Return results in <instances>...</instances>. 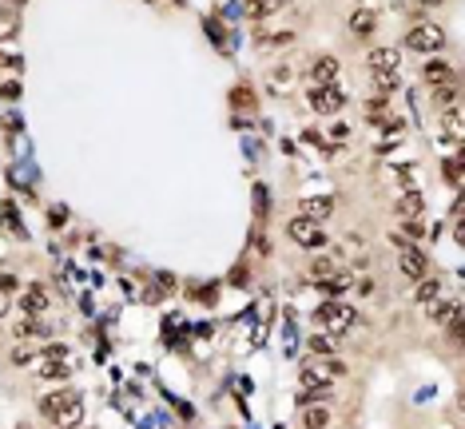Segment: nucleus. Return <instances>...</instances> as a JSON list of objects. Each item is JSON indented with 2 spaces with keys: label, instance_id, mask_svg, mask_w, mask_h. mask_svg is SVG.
<instances>
[{
  "label": "nucleus",
  "instance_id": "nucleus-9",
  "mask_svg": "<svg viewBox=\"0 0 465 429\" xmlns=\"http://www.w3.org/2000/svg\"><path fill=\"white\" fill-rule=\"evenodd\" d=\"M298 211H303L306 219H330V211H334V199H326V195H314V199H303L298 203Z\"/></svg>",
  "mask_w": 465,
  "mask_h": 429
},
{
  "label": "nucleus",
  "instance_id": "nucleus-21",
  "mask_svg": "<svg viewBox=\"0 0 465 429\" xmlns=\"http://www.w3.org/2000/svg\"><path fill=\"white\" fill-rule=\"evenodd\" d=\"M267 207H271L267 187H263V183H255V215H258V219H267Z\"/></svg>",
  "mask_w": 465,
  "mask_h": 429
},
{
  "label": "nucleus",
  "instance_id": "nucleus-17",
  "mask_svg": "<svg viewBox=\"0 0 465 429\" xmlns=\"http://www.w3.org/2000/svg\"><path fill=\"white\" fill-rule=\"evenodd\" d=\"M374 88H378L382 95L398 92V72H374Z\"/></svg>",
  "mask_w": 465,
  "mask_h": 429
},
{
  "label": "nucleus",
  "instance_id": "nucleus-6",
  "mask_svg": "<svg viewBox=\"0 0 465 429\" xmlns=\"http://www.w3.org/2000/svg\"><path fill=\"white\" fill-rule=\"evenodd\" d=\"M319 318L326 322V326H330V330H338V334H342V330H346V326L354 322V310L346 306V302H322Z\"/></svg>",
  "mask_w": 465,
  "mask_h": 429
},
{
  "label": "nucleus",
  "instance_id": "nucleus-10",
  "mask_svg": "<svg viewBox=\"0 0 465 429\" xmlns=\"http://www.w3.org/2000/svg\"><path fill=\"white\" fill-rule=\"evenodd\" d=\"M20 306H24V314H44V310H48V294H44V286H24Z\"/></svg>",
  "mask_w": 465,
  "mask_h": 429
},
{
  "label": "nucleus",
  "instance_id": "nucleus-20",
  "mask_svg": "<svg viewBox=\"0 0 465 429\" xmlns=\"http://www.w3.org/2000/svg\"><path fill=\"white\" fill-rule=\"evenodd\" d=\"M433 99H437V104H453V99H457V84H442V88H433Z\"/></svg>",
  "mask_w": 465,
  "mask_h": 429
},
{
  "label": "nucleus",
  "instance_id": "nucleus-23",
  "mask_svg": "<svg viewBox=\"0 0 465 429\" xmlns=\"http://www.w3.org/2000/svg\"><path fill=\"white\" fill-rule=\"evenodd\" d=\"M366 111H370V124H382V120H386V104H382V99H370Z\"/></svg>",
  "mask_w": 465,
  "mask_h": 429
},
{
  "label": "nucleus",
  "instance_id": "nucleus-12",
  "mask_svg": "<svg viewBox=\"0 0 465 429\" xmlns=\"http://www.w3.org/2000/svg\"><path fill=\"white\" fill-rule=\"evenodd\" d=\"M421 76L430 79L433 88H442V84H457V79H453V68H449L446 60H430L426 68H421Z\"/></svg>",
  "mask_w": 465,
  "mask_h": 429
},
{
  "label": "nucleus",
  "instance_id": "nucleus-4",
  "mask_svg": "<svg viewBox=\"0 0 465 429\" xmlns=\"http://www.w3.org/2000/svg\"><path fill=\"white\" fill-rule=\"evenodd\" d=\"M287 235L298 242V247H326V235L319 231V222L306 219V215H294V219L287 222Z\"/></svg>",
  "mask_w": 465,
  "mask_h": 429
},
{
  "label": "nucleus",
  "instance_id": "nucleus-19",
  "mask_svg": "<svg viewBox=\"0 0 465 429\" xmlns=\"http://www.w3.org/2000/svg\"><path fill=\"white\" fill-rule=\"evenodd\" d=\"M310 350L314 354H334V338L330 334H310Z\"/></svg>",
  "mask_w": 465,
  "mask_h": 429
},
{
  "label": "nucleus",
  "instance_id": "nucleus-7",
  "mask_svg": "<svg viewBox=\"0 0 465 429\" xmlns=\"http://www.w3.org/2000/svg\"><path fill=\"white\" fill-rule=\"evenodd\" d=\"M370 64V72H398V64H401V52L398 48H374L366 56Z\"/></svg>",
  "mask_w": 465,
  "mask_h": 429
},
{
  "label": "nucleus",
  "instance_id": "nucleus-13",
  "mask_svg": "<svg viewBox=\"0 0 465 429\" xmlns=\"http://www.w3.org/2000/svg\"><path fill=\"white\" fill-rule=\"evenodd\" d=\"M374 28H378V12L374 8H358L350 16V32H358V36H370Z\"/></svg>",
  "mask_w": 465,
  "mask_h": 429
},
{
  "label": "nucleus",
  "instance_id": "nucleus-25",
  "mask_svg": "<svg viewBox=\"0 0 465 429\" xmlns=\"http://www.w3.org/2000/svg\"><path fill=\"white\" fill-rule=\"evenodd\" d=\"M17 334L24 338V334H48V330H44L40 322H20V326H17Z\"/></svg>",
  "mask_w": 465,
  "mask_h": 429
},
{
  "label": "nucleus",
  "instance_id": "nucleus-1",
  "mask_svg": "<svg viewBox=\"0 0 465 429\" xmlns=\"http://www.w3.org/2000/svg\"><path fill=\"white\" fill-rule=\"evenodd\" d=\"M40 406H44V417H48V421H56L60 429H76L84 421V401H80V394H76V390L48 394Z\"/></svg>",
  "mask_w": 465,
  "mask_h": 429
},
{
  "label": "nucleus",
  "instance_id": "nucleus-11",
  "mask_svg": "<svg viewBox=\"0 0 465 429\" xmlns=\"http://www.w3.org/2000/svg\"><path fill=\"white\" fill-rule=\"evenodd\" d=\"M398 215H401L406 222H410V219H421V215H426V199H421L417 191H406V195L398 199Z\"/></svg>",
  "mask_w": 465,
  "mask_h": 429
},
{
  "label": "nucleus",
  "instance_id": "nucleus-26",
  "mask_svg": "<svg viewBox=\"0 0 465 429\" xmlns=\"http://www.w3.org/2000/svg\"><path fill=\"white\" fill-rule=\"evenodd\" d=\"M446 175H449V183H462V163H457V159H449V163H446Z\"/></svg>",
  "mask_w": 465,
  "mask_h": 429
},
{
  "label": "nucleus",
  "instance_id": "nucleus-29",
  "mask_svg": "<svg viewBox=\"0 0 465 429\" xmlns=\"http://www.w3.org/2000/svg\"><path fill=\"white\" fill-rule=\"evenodd\" d=\"M426 4H442V0H426Z\"/></svg>",
  "mask_w": 465,
  "mask_h": 429
},
{
  "label": "nucleus",
  "instance_id": "nucleus-3",
  "mask_svg": "<svg viewBox=\"0 0 465 429\" xmlns=\"http://www.w3.org/2000/svg\"><path fill=\"white\" fill-rule=\"evenodd\" d=\"M442 44H446V32L437 24H417L406 32V48H414V52H437Z\"/></svg>",
  "mask_w": 465,
  "mask_h": 429
},
{
  "label": "nucleus",
  "instance_id": "nucleus-22",
  "mask_svg": "<svg viewBox=\"0 0 465 429\" xmlns=\"http://www.w3.org/2000/svg\"><path fill=\"white\" fill-rule=\"evenodd\" d=\"M442 124H446V131H449V135H457V131H462V115H457V111L449 108L446 115H442Z\"/></svg>",
  "mask_w": 465,
  "mask_h": 429
},
{
  "label": "nucleus",
  "instance_id": "nucleus-28",
  "mask_svg": "<svg viewBox=\"0 0 465 429\" xmlns=\"http://www.w3.org/2000/svg\"><path fill=\"white\" fill-rule=\"evenodd\" d=\"M8 310V290H0V314Z\"/></svg>",
  "mask_w": 465,
  "mask_h": 429
},
{
  "label": "nucleus",
  "instance_id": "nucleus-27",
  "mask_svg": "<svg viewBox=\"0 0 465 429\" xmlns=\"http://www.w3.org/2000/svg\"><path fill=\"white\" fill-rule=\"evenodd\" d=\"M231 99H235V104H247V108L255 104V95H251V92H243V88H239V92H231Z\"/></svg>",
  "mask_w": 465,
  "mask_h": 429
},
{
  "label": "nucleus",
  "instance_id": "nucleus-5",
  "mask_svg": "<svg viewBox=\"0 0 465 429\" xmlns=\"http://www.w3.org/2000/svg\"><path fill=\"white\" fill-rule=\"evenodd\" d=\"M342 99H346V95H342L338 84H314V88H310V108L314 111H326V115H330V111L342 108Z\"/></svg>",
  "mask_w": 465,
  "mask_h": 429
},
{
  "label": "nucleus",
  "instance_id": "nucleus-24",
  "mask_svg": "<svg viewBox=\"0 0 465 429\" xmlns=\"http://www.w3.org/2000/svg\"><path fill=\"white\" fill-rule=\"evenodd\" d=\"M310 270H314L319 278H330V274H334V263H330V258H314V263H310Z\"/></svg>",
  "mask_w": 465,
  "mask_h": 429
},
{
  "label": "nucleus",
  "instance_id": "nucleus-16",
  "mask_svg": "<svg viewBox=\"0 0 465 429\" xmlns=\"http://www.w3.org/2000/svg\"><path fill=\"white\" fill-rule=\"evenodd\" d=\"M462 314V302H430V318L442 326V322H453Z\"/></svg>",
  "mask_w": 465,
  "mask_h": 429
},
{
  "label": "nucleus",
  "instance_id": "nucleus-8",
  "mask_svg": "<svg viewBox=\"0 0 465 429\" xmlns=\"http://www.w3.org/2000/svg\"><path fill=\"white\" fill-rule=\"evenodd\" d=\"M338 72H342V68H338L334 56H319V60L310 64V79H314V84H334Z\"/></svg>",
  "mask_w": 465,
  "mask_h": 429
},
{
  "label": "nucleus",
  "instance_id": "nucleus-18",
  "mask_svg": "<svg viewBox=\"0 0 465 429\" xmlns=\"http://www.w3.org/2000/svg\"><path fill=\"white\" fill-rule=\"evenodd\" d=\"M40 378H68V362H56V358H44V365H40Z\"/></svg>",
  "mask_w": 465,
  "mask_h": 429
},
{
  "label": "nucleus",
  "instance_id": "nucleus-2",
  "mask_svg": "<svg viewBox=\"0 0 465 429\" xmlns=\"http://www.w3.org/2000/svg\"><path fill=\"white\" fill-rule=\"evenodd\" d=\"M401 254H398V270L410 278V283H421L426 274H430V258L417 251V247H410V242H398Z\"/></svg>",
  "mask_w": 465,
  "mask_h": 429
},
{
  "label": "nucleus",
  "instance_id": "nucleus-15",
  "mask_svg": "<svg viewBox=\"0 0 465 429\" xmlns=\"http://www.w3.org/2000/svg\"><path fill=\"white\" fill-rule=\"evenodd\" d=\"M330 426V410L326 406H306L303 410V429H326Z\"/></svg>",
  "mask_w": 465,
  "mask_h": 429
},
{
  "label": "nucleus",
  "instance_id": "nucleus-14",
  "mask_svg": "<svg viewBox=\"0 0 465 429\" xmlns=\"http://www.w3.org/2000/svg\"><path fill=\"white\" fill-rule=\"evenodd\" d=\"M437 294H442V278H421V283H414V298L421 302V306L437 302Z\"/></svg>",
  "mask_w": 465,
  "mask_h": 429
}]
</instances>
